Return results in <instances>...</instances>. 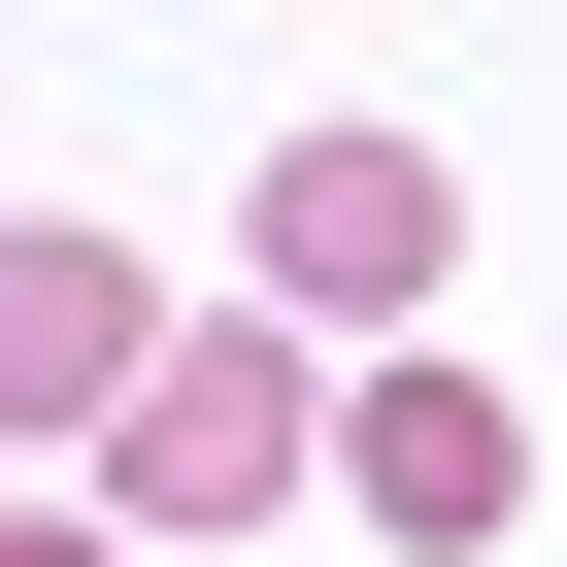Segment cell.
<instances>
[{
	"instance_id": "2",
	"label": "cell",
	"mask_w": 567,
	"mask_h": 567,
	"mask_svg": "<svg viewBox=\"0 0 567 567\" xmlns=\"http://www.w3.org/2000/svg\"><path fill=\"white\" fill-rule=\"evenodd\" d=\"M401 301H434V167L401 134H301V167H267V334H368L401 368Z\"/></svg>"
},
{
	"instance_id": "3",
	"label": "cell",
	"mask_w": 567,
	"mask_h": 567,
	"mask_svg": "<svg viewBox=\"0 0 567 567\" xmlns=\"http://www.w3.org/2000/svg\"><path fill=\"white\" fill-rule=\"evenodd\" d=\"M334 467H368V534H434V567H467V534H501V501H534V401H501V368H434V334H401V368H368V401H334Z\"/></svg>"
},
{
	"instance_id": "5",
	"label": "cell",
	"mask_w": 567,
	"mask_h": 567,
	"mask_svg": "<svg viewBox=\"0 0 567 567\" xmlns=\"http://www.w3.org/2000/svg\"><path fill=\"white\" fill-rule=\"evenodd\" d=\"M0 567H134V534H68V501H0Z\"/></svg>"
},
{
	"instance_id": "1",
	"label": "cell",
	"mask_w": 567,
	"mask_h": 567,
	"mask_svg": "<svg viewBox=\"0 0 567 567\" xmlns=\"http://www.w3.org/2000/svg\"><path fill=\"white\" fill-rule=\"evenodd\" d=\"M301 467H334L301 334H167V401L101 434V534H234V501H301Z\"/></svg>"
},
{
	"instance_id": "4",
	"label": "cell",
	"mask_w": 567,
	"mask_h": 567,
	"mask_svg": "<svg viewBox=\"0 0 567 567\" xmlns=\"http://www.w3.org/2000/svg\"><path fill=\"white\" fill-rule=\"evenodd\" d=\"M134 401H167V301L101 234H0V434H134Z\"/></svg>"
}]
</instances>
